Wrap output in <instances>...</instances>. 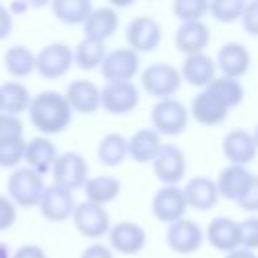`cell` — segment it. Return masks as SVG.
Here are the masks:
<instances>
[{"label":"cell","instance_id":"36","mask_svg":"<svg viewBox=\"0 0 258 258\" xmlns=\"http://www.w3.org/2000/svg\"><path fill=\"white\" fill-rule=\"evenodd\" d=\"M210 0H173V16L181 22H191V20H202L208 14Z\"/></svg>","mask_w":258,"mask_h":258},{"label":"cell","instance_id":"25","mask_svg":"<svg viewBox=\"0 0 258 258\" xmlns=\"http://www.w3.org/2000/svg\"><path fill=\"white\" fill-rule=\"evenodd\" d=\"M183 196H185L187 208H194L196 212H208L220 200L216 181L210 179V177H206V175L191 177L185 183V187H183Z\"/></svg>","mask_w":258,"mask_h":258},{"label":"cell","instance_id":"44","mask_svg":"<svg viewBox=\"0 0 258 258\" xmlns=\"http://www.w3.org/2000/svg\"><path fill=\"white\" fill-rule=\"evenodd\" d=\"M12 258H46V252L36 244H22L12 252Z\"/></svg>","mask_w":258,"mask_h":258},{"label":"cell","instance_id":"42","mask_svg":"<svg viewBox=\"0 0 258 258\" xmlns=\"http://www.w3.org/2000/svg\"><path fill=\"white\" fill-rule=\"evenodd\" d=\"M16 222V206L8 196H0V232L12 228Z\"/></svg>","mask_w":258,"mask_h":258},{"label":"cell","instance_id":"1","mask_svg":"<svg viewBox=\"0 0 258 258\" xmlns=\"http://www.w3.org/2000/svg\"><path fill=\"white\" fill-rule=\"evenodd\" d=\"M32 127L40 135H56L62 133L73 121V109L67 99L58 91H40L30 99L26 109Z\"/></svg>","mask_w":258,"mask_h":258},{"label":"cell","instance_id":"37","mask_svg":"<svg viewBox=\"0 0 258 258\" xmlns=\"http://www.w3.org/2000/svg\"><path fill=\"white\" fill-rule=\"evenodd\" d=\"M24 149H26V139H16L8 143H0V167H16L20 161H24Z\"/></svg>","mask_w":258,"mask_h":258},{"label":"cell","instance_id":"27","mask_svg":"<svg viewBox=\"0 0 258 258\" xmlns=\"http://www.w3.org/2000/svg\"><path fill=\"white\" fill-rule=\"evenodd\" d=\"M161 147V135L155 129H137L127 139V157L135 163H151Z\"/></svg>","mask_w":258,"mask_h":258},{"label":"cell","instance_id":"50","mask_svg":"<svg viewBox=\"0 0 258 258\" xmlns=\"http://www.w3.org/2000/svg\"><path fill=\"white\" fill-rule=\"evenodd\" d=\"M0 258H12V250H10V246L4 244V242H0Z\"/></svg>","mask_w":258,"mask_h":258},{"label":"cell","instance_id":"39","mask_svg":"<svg viewBox=\"0 0 258 258\" xmlns=\"http://www.w3.org/2000/svg\"><path fill=\"white\" fill-rule=\"evenodd\" d=\"M240 248L258 250V216L240 222Z\"/></svg>","mask_w":258,"mask_h":258},{"label":"cell","instance_id":"47","mask_svg":"<svg viewBox=\"0 0 258 258\" xmlns=\"http://www.w3.org/2000/svg\"><path fill=\"white\" fill-rule=\"evenodd\" d=\"M8 10H10V14L14 16V14H22V12H26L28 10V6L22 2V0H12L10 2V6H6Z\"/></svg>","mask_w":258,"mask_h":258},{"label":"cell","instance_id":"34","mask_svg":"<svg viewBox=\"0 0 258 258\" xmlns=\"http://www.w3.org/2000/svg\"><path fill=\"white\" fill-rule=\"evenodd\" d=\"M208 87H210L230 109L238 107V105L244 101V95H246L244 85L240 83V79H232V77H224V75L216 77Z\"/></svg>","mask_w":258,"mask_h":258},{"label":"cell","instance_id":"24","mask_svg":"<svg viewBox=\"0 0 258 258\" xmlns=\"http://www.w3.org/2000/svg\"><path fill=\"white\" fill-rule=\"evenodd\" d=\"M56 157H58L56 145L46 135H36V137H32V139L26 141L24 161H26V167L34 169L36 173L46 175L52 169Z\"/></svg>","mask_w":258,"mask_h":258},{"label":"cell","instance_id":"26","mask_svg":"<svg viewBox=\"0 0 258 258\" xmlns=\"http://www.w3.org/2000/svg\"><path fill=\"white\" fill-rule=\"evenodd\" d=\"M181 81H187L191 87H208L218 75L216 71V62L206 54V52H196V54H187L181 62Z\"/></svg>","mask_w":258,"mask_h":258},{"label":"cell","instance_id":"8","mask_svg":"<svg viewBox=\"0 0 258 258\" xmlns=\"http://www.w3.org/2000/svg\"><path fill=\"white\" fill-rule=\"evenodd\" d=\"M125 38H127V46L131 50H135L137 54L153 52L161 44L163 30L155 18L141 14V16H135L129 20V24L125 28Z\"/></svg>","mask_w":258,"mask_h":258},{"label":"cell","instance_id":"33","mask_svg":"<svg viewBox=\"0 0 258 258\" xmlns=\"http://www.w3.org/2000/svg\"><path fill=\"white\" fill-rule=\"evenodd\" d=\"M97 157L107 167H119L127 159V137L121 133H107L97 145Z\"/></svg>","mask_w":258,"mask_h":258},{"label":"cell","instance_id":"4","mask_svg":"<svg viewBox=\"0 0 258 258\" xmlns=\"http://www.w3.org/2000/svg\"><path fill=\"white\" fill-rule=\"evenodd\" d=\"M187 107L173 97L157 99V103L151 109V129H155L159 135H179L187 129Z\"/></svg>","mask_w":258,"mask_h":258},{"label":"cell","instance_id":"32","mask_svg":"<svg viewBox=\"0 0 258 258\" xmlns=\"http://www.w3.org/2000/svg\"><path fill=\"white\" fill-rule=\"evenodd\" d=\"M48 6L52 10V16L67 26L83 24L89 12L93 10L91 0H50Z\"/></svg>","mask_w":258,"mask_h":258},{"label":"cell","instance_id":"11","mask_svg":"<svg viewBox=\"0 0 258 258\" xmlns=\"http://www.w3.org/2000/svg\"><path fill=\"white\" fill-rule=\"evenodd\" d=\"M187 111H189V117H194V121L204 127L220 125L230 115V107L210 87L200 89V93L191 99V105Z\"/></svg>","mask_w":258,"mask_h":258},{"label":"cell","instance_id":"5","mask_svg":"<svg viewBox=\"0 0 258 258\" xmlns=\"http://www.w3.org/2000/svg\"><path fill=\"white\" fill-rule=\"evenodd\" d=\"M71 218H73L75 230L89 240H99V238L107 236V232L111 228V218H109V212L105 210V206L93 204L89 200L75 204Z\"/></svg>","mask_w":258,"mask_h":258},{"label":"cell","instance_id":"2","mask_svg":"<svg viewBox=\"0 0 258 258\" xmlns=\"http://www.w3.org/2000/svg\"><path fill=\"white\" fill-rule=\"evenodd\" d=\"M44 187V175L30 167H18L6 179V194L12 204L20 208H36Z\"/></svg>","mask_w":258,"mask_h":258},{"label":"cell","instance_id":"40","mask_svg":"<svg viewBox=\"0 0 258 258\" xmlns=\"http://www.w3.org/2000/svg\"><path fill=\"white\" fill-rule=\"evenodd\" d=\"M242 28L250 36H258V0H248L242 16H240Z\"/></svg>","mask_w":258,"mask_h":258},{"label":"cell","instance_id":"18","mask_svg":"<svg viewBox=\"0 0 258 258\" xmlns=\"http://www.w3.org/2000/svg\"><path fill=\"white\" fill-rule=\"evenodd\" d=\"M204 240H208V244L220 252H232L240 248V222L228 216H216L210 220Z\"/></svg>","mask_w":258,"mask_h":258},{"label":"cell","instance_id":"30","mask_svg":"<svg viewBox=\"0 0 258 258\" xmlns=\"http://www.w3.org/2000/svg\"><path fill=\"white\" fill-rule=\"evenodd\" d=\"M105 54H107V46L103 40L83 36V40H79V44L73 48V64H77L83 71H93L101 67Z\"/></svg>","mask_w":258,"mask_h":258},{"label":"cell","instance_id":"31","mask_svg":"<svg viewBox=\"0 0 258 258\" xmlns=\"http://www.w3.org/2000/svg\"><path fill=\"white\" fill-rule=\"evenodd\" d=\"M2 62H4L6 73L10 77H14L16 81L34 73V52L28 46H24V44H12V46H8L6 52H4Z\"/></svg>","mask_w":258,"mask_h":258},{"label":"cell","instance_id":"9","mask_svg":"<svg viewBox=\"0 0 258 258\" xmlns=\"http://www.w3.org/2000/svg\"><path fill=\"white\" fill-rule=\"evenodd\" d=\"M153 173L163 185H177L187 171V161L183 151L173 143H161L155 159L151 161Z\"/></svg>","mask_w":258,"mask_h":258},{"label":"cell","instance_id":"29","mask_svg":"<svg viewBox=\"0 0 258 258\" xmlns=\"http://www.w3.org/2000/svg\"><path fill=\"white\" fill-rule=\"evenodd\" d=\"M83 191L87 196L89 202L105 206L113 200L119 198L121 194V181L113 175H97V177H89L83 185Z\"/></svg>","mask_w":258,"mask_h":258},{"label":"cell","instance_id":"35","mask_svg":"<svg viewBox=\"0 0 258 258\" xmlns=\"http://www.w3.org/2000/svg\"><path fill=\"white\" fill-rule=\"evenodd\" d=\"M246 4L248 0H210L208 14H212V18L218 22L230 24V22L240 20Z\"/></svg>","mask_w":258,"mask_h":258},{"label":"cell","instance_id":"16","mask_svg":"<svg viewBox=\"0 0 258 258\" xmlns=\"http://www.w3.org/2000/svg\"><path fill=\"white\" fill-rule=\"evenodd\" d=\"M73 113L93 115L101 109V89L89 79H75L62 93Z\"/></svg>","mask_w":258,"mask_h":258},{"label":"cell","instance_id":"49","mask_svg":"<svg viewBox=\"0 0 258 258\" xmlns=\"http://www.w3.org/2000/svg\"><path fill=\"white\" fill-rule=\"evenodd\" d=\"M107 2H109V6H111V8H115V10H117V8H127V6H131L135 0H107Z\"/></svg>","mask_w":258,"mask_h":258},{"label":"cell","instance_id":"10","mask_svg":"<svg viewBox=\"0 0 258 258\" xmlns=\"http://www.w3.org/2000/svg\"><path fill=\"white\" fill-rule=\"evenodd\" d=\"M139 105V89L133 81H111L101 89V109L111 115H127Z\"/></svg>","mask_w":258,"mask_h":258},{"label":"cell","instance_id":"43","mask_svg":"<svg viewBox=\"0 0 258 258\" xmlns=\"http://www.w3.org/2000/svg\"><path fill=\"white\" fill-rule=\"evenodd\" d=\"M14 28V16L10 14V10L0 2V42L6 40L12 34Z\"/></svg>","mask_w":258,"mask_h":258},{"label":"cell","instance_id":"19","mask_svg":"<svg viewBox=\"0 0 258 258\" xmlns=\"http://www.w3.org/2000/svg\"><path fill=\"white\" fill-rule=\"evenodd\" d=\"M214 62H216V71H220L224 77L242 79L250 71L252 56L242 42H226L220 46Z\"/></svg>","mask_w":258,"mask_h":258},{"label":"cell","instance_id":"14","mask_svg":"<svg viewBox=\"0 0 258 258\" xmlns=\"http://www.w3.org/2000/svg\"><path fill=\"white\" fill-rule=\"evenodd\" d=\"M151 212H153L155 220H159L163 224H171V222L183 218L187 212V202H185L183 189L179 185H161L151 200Z\"/></svg>","mask_w":258,"mask_h":258},{"label":"cell","instance_id":"12","mask_svg":"<svg viewBox=\"0 0 258 258\" xmlns=\"http://www.w3.org/2000/svg\"><path fill=\"white\" fill-rule=\"evenodd\" d=\"M165 242H167L169 250L175 254H194L204 244V230L200 228L198 222L179 218V220L167 224Z\"/></svg>","mask_w":258,"mask_h":258},{"label":"cell","instance_id":"48","mask_svg":"<svg viewBox=\"0 0 258 258\" xmlns=\"http://www.w3.org/2000/svg\"><path fill=\"white\" fill-rule=\"evenodd\" d=\"M28 8H34V10H38V8H44V6H48L50 4V0H22Z\"/></svg>","mask_w":258,"mask_h":258},{"label":"cell","instance_id":"38","mask_svg":"<svg viewBox=\"0 0 258 258\" xmlns=\"http://www.w3.org/2000/svg\"><path fill=\"white\" fill-rule=\"evenodd\" d=\"M22 137H24L22 121L16 115L0 113V143L16 141V139H22Z\"/></svg>","mask_w":258,"mask_h":258},{"label":"cell","instance_id":"41","mask_svg":"<svg viewBox=\"0 0 258 258\" xmlns=\"http://www.w3.org/2000/svg\"><path fill=\"white\" fill-rule=\"evenodd\" d=\"M236 204H238V208L244 210V212H250V214L258 212V175L252 177L248 189L242 194V198H240Z\"/></svg>","mask_w":258,"mask_h":258},{"label":"cell","instance_id":"45","mask_svg":"<svg viewBox=\"0 0 258 258\" xmlns=\"http://www.w3.org/2000/svg\"><path fill=\"white\" fill-rule=\"evenodd\" d=\"M81 258H113V250L109 246H105V244L95 242V244H91V246H87L83 250Z\"/></svg>","mask_w":258,"mask_h":258},{"label":"cell","instance_id":"23","mask_svg":"<svg viewBox=\"0 0 258 258\" xmlns=\"http://www.w3.org/2000/svg\"><path fill=\"white\" fill-rule=\"evenodd\" d=\"M119 14L115 8L111 6H93V10L89 12V16L85 18L83 26V34L89 38H97V40H107L111 38L117 30H119Z\"/></svg>","mask_w":258,"mask_h":258},{"label":"cell","instance_id":"6","mask_svg":"<svg viewBox=\"0 0 258 258\" xmlns=\"http://www.w3.org/2000/svg\"><path fill=\"white\" fill-rule=\"evenodd\" d=\"M73 67V48L64 42H48L38 52H34V71L48 79L64 77Z\"/></svg>","mask_w":258,"mask_h":258},{"label":"cell","instance_id":"28","mask_svg":"<svg viewBox=\"0 0 258 258\" xmlns=\"http://www.w3.org/2000/svg\"><path fill=\"white\" fill-rule=\"evenodd\" d=\"M30 91L24 83L20 81H6L0 85V103H2V113L8 115H20L26 113L28 105H30Z\"/></svg>","mask_w":258,"mask_h":258},{"label":"cell","instance_id":"20","mask_svg":"<svg viewBox=\"0 0 258 258\" xmlns=\"http://www.w3.org/2000/svg\"><path fill=\"white\" fill-rule=\"evenodd\" d=\"M222 153L228 159V163L248 165L250 161H254V157L258 153V147H256V141H254L250 131L232 129L222 139Z\"/></svg>","mask_w":258,"mask_h":258},{"label":"cell","instance_id":"3","mask_svg":"<svg viewBox=\"0 0 258 258\" xmlns=\"http://www.w3.org/2000/svg\"><path fill=\"white\" fill-rule=\"evenodd\" d=\"M141 87L155 99L173 97L181 87V73L169 62H153L141 71Z\"/></svg>","mask_w":258,"mask_h":258},{"label":"cell","instance_id":"17","mask_svg":"<svg viewBox=\"0 0 258 258\" xmlns=\"http://www.w3.org/2000/svg\"><path fill=\"white\" fill-rule=\"evenodd\" d=\"M38 212L42 214V218H46L48 222H64L71 218L73 210H75V198L73 191L58 187V185H46L40 200H38Z\"/></svg>","mask_w":258,"mask_h":258},{"label":"cell","instance_id":"7","mask_svg":"<svg viewBox=\"0 0 258 258\" xmlns=\"http://www.w3.org/2000/svg\"><path fill=\"white\" fill-rule=\"evenodd\" d=\"M50 173H52L54 185L75 191V189H81L85 185V181L89 179V165L81 153L64 151V153H58Z\"/></svg>","mask_w":258,"mask_h":258},{"label":"cell","instance_id":"52","mask_svg":"<svg viewBox=\"0 0 258 258\" xmlns=\"http://www.w3.org/2000/svg\"><path fill=\"white\" fill-rule=\"evenodd\" d=\"M0 113H2V103H0Z\"/></svg>","mask_w":258,"mask_h":258},{"label":"cell","instance_id":"22","mask_svg":"<svg viewBox=\"0 0 258 258\" xmlns=\"http://www.w3.org/2000/svg\"><path fill=\"white\" fill-rule=\"evenodd\" d=\"M252 177H254V173L248 171L246 165L228 163L226 167L220 169L218 179H216L218 196L224 198V200H228V202H238L242 198V194L248 189Z\"/></svg>","mask_w":258,"mask_h":258},{"label":"cell","instance_id":"15","mask_svg":"<svg viewBox=\"0 0 258 258\" xmlns=\"http://www.w3.org/2000/svg\"><path fill=\"white\" fill-rule=\"evenodd\" d=\"M107 238H109V248L111 250H115L119 254H127V256L139 254L147 244L145 230L135 222H117V224H113L107 232Z\"/></svg>","mask_w":258,"mask_h":258},{"label":"cell","instance_id":"46","mask_svg":"<svg viewBox=\"0 0 258 258\" xmlns=\"http://www.w3.org/2000/svg\"><path fill=\"white\" fill-rule=\"evenodd\" d=\"M226 258H258L252 250H244V248H236L232 252H226Z\"/></svg>","mask_w":258,"mask_h":258},{"label":"cell","instance_id":"51","mask_svg":"<svg viewBox=\"0 0 258 258\" xmlns=\"http://www.w3.org/2000/svg\"><path fill=\"white\" fill-rule=\"evenodd\" d=\"M252 137H254V141H256V147H258V125L254 127V131H252Z\"/></svg>","mask_w":258,"mask_h":258},{"label":"cell","instance_id":"21","mask_svg":"<svg viewBox=\"0 0 258 258\" xmlns=\"http://www.w3.org/2000/svg\"><path fill=\"white\" fill-rule=\"evenodd\" d=\"M210 40H212V32L204 20L181 22L175 30V36H173L175 48L185 56L196 54V52H204L208 48Z\"/></svg>","mask_w":258,"mask_h":258},{"label":"cell","instance_id":"13","mask_svg":"<svg viewBox=\"0 0 258 258\" xmlns=\"http://www.w3.org/2000/svg\"><path fill=\"white\" fill-rule=\"evenodd\" d=\"M139 54L131 50L129 46L115 48L105 54L101 62V75L107 83L111 81H133V77L139 73Z\"/></svg>","mask_w":258,"mask_h":258}]
</instances>
